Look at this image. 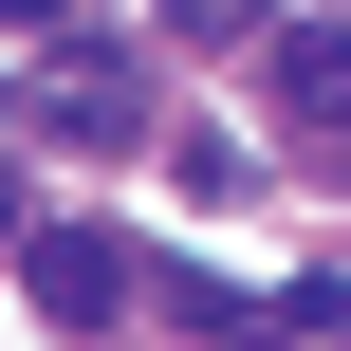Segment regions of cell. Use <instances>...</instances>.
Segmentation results:
<instances>
[{"instance_id":"3","label":"cell","mask_w":351,"mask_h":351,"mask_svg":"<svg viewBox=\"0 0 351 351\" xmlns=\"http://www.w3.org/2000/svg\"><path fill=\"white\" fill-rule=\"evenodd\" d=\"M56 130H148V74H130L111 37H74V56H56Z\"/></svg>"},{"instance_id":"2","label":"cell","mask_w":351,"mask_h":351,"mask_svg":"<svg viewBox=\"0 0 351 351\" xmlns=\"http://www.w3.org/2000/svg\"><path fill=\"white\" fill-rule=\"evenodd\" d=\"M278 111L296 130H351V37L333 19H278Z\"/></svg>"},{"instance_id":"4","label":"cell","mask_w":351,"mask_h":351,"mask_svg":"<svg viewBox=\"0 0 351 351\" xmlns=\"http://www.w3.org/2000/svg\"><path fill=\"white\" fill-rule=\"evenodd\" d=\"M0 19H19V37H56V19H74V0H0Z\"/></svg>"},{"instance_id":"1","label":"cell","mask_w":351,"mask_h":351,"mask_svg":"<svg viewBox=\"0 0 351 351\" xmlns=\"http://www.w3.org/2000/svg\"><path fill=\"white\" fill-rule=\"evenodd\" d=\"M19 278H37V315H56V333H111L130 241H111V222H37V241H19Z\"/></svg>"},{"instance_id":"5","label":"cell","mask_w":351,"mask_h":351,"mask_svg":"<svg viewBox=\"0 0 351 351\" xmlns=\"http://www.w3.org/2000/svg\"><path fill=\"white\" fill-rule=\"evenodd\" d=\"M0 222H19V185H0Z\"/></svg>"}]
</instances>
